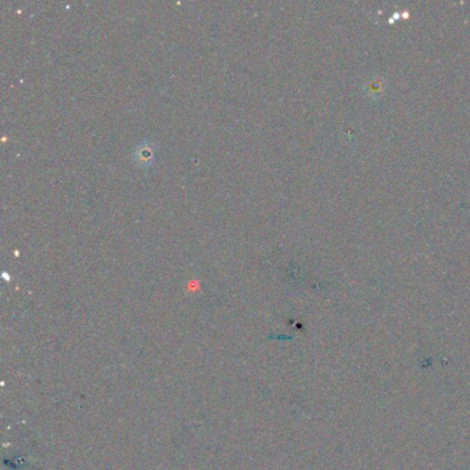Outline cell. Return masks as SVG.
Segmentation results:
<instances>
[{
  "label": "cell",
  "instance_id": "cell-1",
  "mask_svg": "<svg viewBox=\"0 0 470 470\" xmlns=\"http://www.w3.org/2000/svg\"><path fill=\"white\" fill-rule=\"evenodd\" d=\"M133 162L140 169H151L156 162V148L152 142L144 141L133 151Z\"/></svg>",
  "mask_w": 470,
  "mask_h": 470
}]
</instances>
